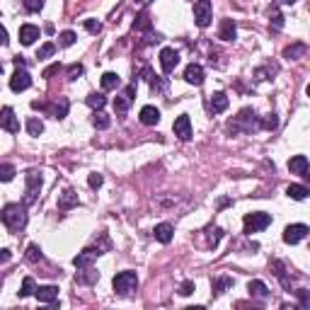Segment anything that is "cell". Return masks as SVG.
<instances>
[{"instance_id":"cell-1","label":"cell","mask_w":310,"mask_h":310,"mask_svg":"<svg viewBox=\"0 0 310 310\" xmlns=\"http://www.w3.org/2000/svg\"><path fill=\"white\" fill-rule=\"evenodd\" d=\"M0 220L10 233H19L27 226V206L25 204H8L0 211Z\"/></svg>"},{"instance_id":"cell-2","label":"cell","mask_w":310,"mask_h":310,"mask_svg":"<svg viewBox=\"0 0 310 310\" xmlns=\"http://www.w3.org/2000/svg\"><path fill=\"white\" fill-rule=\"evenodd\" d=\"M255 117H257L255 109H250V107H247V109H242L240 114H237L235 121H230L228 128L233 131V134H240V131H242V134H250L252 128H259V124H257Z\"/></svg>"},{"instance_id":"cell-3","label":"cell","mask_w":310,"mask_h":310,"mask_svg":"<svg viewBox=\"0 0 310 310\" xmlns=\"http://www.w3.org/2000/svg\"><path fill=\"white\" fill-rule=\"evenodd\" d=\"M112 286H114V291H117L119 296H131V293L136 291V286H138L136 272H119L117 276H114Z\"/></svg>"},{"instance_id":"cell-4","label":"cell","mask_w":310,"mask_h":310,"mask_svg":"<svg viewBox=\"0 0 310 310\" xmlns=\"http://www.w3.org/2000/svg\"><path fill=\"white\" fill-rule=\"evenodd\" d=\"M242 226H245V233H259V230H264L272 226V216L264 213V211H255V213H247L245 220H242Z\"/></svg>"},{"instance_id":"cell-5","label":"cell","mask_w":310,"mask_h":310,"mask_svg":"<svg viewBox=\"0 0 310 310\" xmlns=\"http://www.w3.org/2000/svg\"><path fill=\"white\" fill-rule=\"evenodd\" d=\"M25 180H27V189H25V206H29V204H34L37 194L41 192L44 180H41V172H37V170H29V172L25 174Z\"/></svg>"},{"instance_id":"cell-6","label":"cell","mask_w":310,"mask_h":310,"mask_svg":"<svg viewBox=\"0 0 310 310\" xmlns=\"http://www.w3.org/2000/svg\"><path fill=\"white\" fill-rule=\"evenodd\" d=\"M213 19V12H211V0H196L194 3V22L199 25L201 29H206Z\"/></svg>"},{"instance_id":"cell-7","label":"cell","mask_w":310,"mask_h":310,"mask_svg":"<svg viewBox=\"0 0 310 310\" xmlns=\"http://www.w3.org/2000/svg\"><path fill=\"white\" fill-rule=\"evenodd\" d=\"M308 226L305 223H293V226H286L283 230V242H289V245H296V242H301L308 237Z\"/></svg>"},{"instance_id":"cell-8","label":"cell","mask_w":310,"mask_h":310,"mask_svg":"<svg viewBox=\"0 0 310 310\" xmlns=\"http://www.w3.org/2000/svg\"><path fill=\"white\" fill-rule=\"evenodd\" d=\"M32 87V75L25 71V68H17L12 78H10V90L12 92H25Z\"/></svg>"},{"instance_id":"cell-9","label":"cell","mask_w":310,"mask_h":310,"mask_svg":"<svg viewBox=\"0 0 310 310\" xmlns=\"http://www.w3.org/2000/svg\"><path fill=\"white\" fill-rule=\"evenodd\" d=\"M102 252H104L102 247H85L82 252H78V255L73 257V264L78 267V269H82V267H92V262H95Z\"/></svg>"},{"instance_id":"cell-10","label":"cell","mask_w":310,"mask_h":310,"mask_svg":"<svg viewBox=\"0 0 310 310\" xmlns=\"http://www.w3.org/2000/svg\"><path fill=\"white\" fill-rule=\"evenodd\" d=\"M0 128H5L10 134H17L19 131V121L15 117V109L12 107H3L0 109Z\"/></svg>"},{"instance_id":"cell-11","label":"cell","mask_w":310,"mask_h":310,"mask_svg":"<svg viewBox=\"0 0 310 310\" xmlns=\"http://www.w3.org/2000/svg\"><path fill=\"white\" fill-rule=\"evenodd\" d=\"M177 63H180V54L174 51V49H163L160 51V68H163L165 75H170L177 68Z\"/></svg>"},{"instance_id":"cell-12","label":"cell","mask_w":310,"mask_h":310,"mask_svg":"<svg viewBox=\"0 0 310 310\" xmlns=\"http://www.w3.org/2000/svg\"><path fill=\"white\" fill-rule=\"evenodd\" d=\"M174 136L180 138V141H189L192 138V121L187 114H180V117L174 119Z\"/></svg>"},{"instance_id":"cell-13","label":"cell","mask_w":310,"mask_h":310,"mask_svg":"<svg viewBox=\"0 0 310 310\" xmlns=\"http://www.w3.org/2000/svg\"><path fill=\"white\" fill-rule=\"evenodd\" d=\"M134 95H136V85H128L126 90L119 95L117 100H114V109L119 112V114H124V112H128V107H131V102H134Z\"/></svg>"},{"instance_id":"cell-14","label":"cell","mask_w":310,"mask_h":310,"mask_svg":"<svg viewBox=\"0 0 310 310\" xmlns=\"http://www.w3.org/2000/svg\"><path fill=\"white\" fill-rule=\"evenodd\" d=\"M39 37H41V29L37 25H22L19 27V41H22V46H32Z\"/></svg>"},{"instance_id":"cell-15","label":"cell","mask_w":310,"mask_h":310,"mask_svg":"<svg viewBox=\"0 0 310 310\" xmlns=\"http://www.w3.org/2000/svg\"><path fill=\"white\" fill-rule=\"evenodd\" d=\"M138 119H141L143 126H155V124H160V109L153 107V104H146L141 109V114H138Z\"/></svg>"},{"instance_id":"cell-16","label":"cell","mask_w":310,"mask_h":310,"mask_svg":"<svg viewBox=\"0 0 310 310\" xmlns=\"http://www.w3.org/2000/svg\"><path fill=\"white\" fill-rule=\"evenodd\" d=\"M289 170H291V174H301V177H305L308 180V158L305 155H293L291 160H289Z\"/></svg>"},{"instance_id":"cell-17","label":"cell","mask_w":310,"mask_h":310,"mask_svg":"<svg viewBox=\"0 0 310 310\" xmlns=\"http://www.w3.org/2000/svg\"><path fill=\"white\" fill-rule=\"evenodd\" d=\"M184 80L189 85H201L204 82V68L199 63H189L184 68Z\"/></svg>"},{"instance_id":"cell-18","label":"cell","mask_w":310,"mask_h":310,"mask_svg":"<svg viewBox=\"0 0 310 310\" xmlns=\"http://www.w3.org/2000/svg\"><path fill=\"white\" fill-rule=\"evenodd\" d=\"M153 235L158 242H163V245H167V242H172V235H174V228L170 226V223H158L153 228Z\"/></svg>"},{"instance_id":"cell-19","label":"cell","mask_w":310,"mask_h":310,"mask_svg":"<svg viewBox=\"0 0 310 310\" xmlns=\"http://www.w3.org/2000/svg\"><path fill=\"white\" fill-rule=\"evenodd\" d=\"M209 109L213 114H220V112L228 109V95L226 92H213L211 95V102H209Z\"/></svg>"},{"instance_id":"cell-20","label":"cell","mask_w":310,"mask_h":310,"mask_svg":"<svg viewBox=\"0 0 310 310\" xmlns=\"http://www.w3.org/2000/svg\"><path fill=\"white\" fill-rule=\"evenodd\" d=\"M237 37V27L233 19H220V27H218V39L223 41H233Z\"/></svg>"},{"instance_id":"cell-21","label":"cell","mask_w":310,"mask_h":310,"mask_svg":"<svg viewBox=\"0 0 310 310\" xmlns=\"http://www.w3.org/2000/svg\"><path fill=\"white\" fill-rule=\"evenodd\" d=\"M34 296H37L39 303H56L58 289H56V286H39L37 291H34Z\"/></svg>"},{"instance_id":"cell-22","label":"cell","mask_w":310,"mask_h":310,"mask_svg":"<svg viewBox=\"0 0 310 310\" xmlns=\"http://www.w3.org/2000/svg\"><path fill=\"white\" fill-rule=\"evenodd\" d=\"M247 291H250V296H255V298H269V289H267L264 281H259V279H255V281L247 283Z\"/></svg>"},{"instance_id":"cell-23","label":"cell","mask_w":310,"mask_h":310,"mask_svg":"<svg viewBox=\"0 0 310 310\" xmlns=\"http://www.w3.org/2000/svg\"><path fill=\"white\" fill-rule=\"evenodd\" d=\"M73 206H78V194H75L73 189H65V192L58 196V209L68 211V209H73Z\"/></svg>"},{"instance_id":"cell-24","label":"cell","mask_w":310,"mask_h":310,"mask_svg":"<svg viewBox=\"0 0 310 310\" xmlns=\"http://www.w3.org/2000/svg\"><path fill=\"white\" fill-rule=\"evenodd\" d=\"M100 279V274L95 272L92 267H82V269H78V274H75V281L78 283H95Z\"/></svg>"},{"instance_id":"cell-25","label":"cell","mask_w":310,"mask_h":310,"mask_svg":"<svg viewBox=\"0 0 310 310\" xmlns=\"http://www.w3.org/2000/svg\"><path fill=\"white\" fill-rule=\"evenodd\" d=\"M286 194H289L291 199H296V201H305L310 192H308V187H305V184H291V187L286 189Z\"/></svg>"},{"instance_id":"cell-26","label":"cell","mask_w":310,"mask_h":310,"mask_svg":"<svg viewBox=\"0 0 310 310\" xmlns=\"http://www.w3.org/2000/svg\"><path fill=\"white\" fill-rule=\"evenodd\" d=\"M100 82H102V90H117L119 85H121V78L117 73H104Z\"/></svg>"},{"instance_id":"cell-27","label":"cell","mask_w":310,"mask_h":310,"mask_svg":"<svg viewBox=\"0 0 310 310\" xmlns=\"http://www.w3.org/2000/svg\"><path fill=\"white\" fill-rule=\"evenodd\" d=\"M27 134L29 136H41V134H44V121L37 117H29L27 119Z\"/></svg>"},{"instance_id":"cell-28","label":"cell","mask_w":310,"mask_h":310,"mask_svg":"<svg viewBox=\"0 0 310 310\" xmlns=\"http://www.w3.org/2000/svg\"><path fill=\"white\" fill-rule=\"evenodd\" d=\"M305 51H308V46L305 44H293L289 46V49H283V58H301V56H305Z\"/></svg>"},{"instance_id":"cell-29","label":"cell","mask_w":310,"mask_h":310,"mask_svg":"<svg viewBox=\"0 0 310 310\" xmlns=\"http://www.w3.org/2000/svg\"><path fill=\"white\" fill-rule=\"evenodd\" d=\"M109 117L104 114L102 109H95V114H92V126L95 128H109Z\"/></svg>"},{"instance_id":"cell-30","label":"cell","mask_w":310,"mask_h":310,"mask_svg":"<svg viewBox=\"0 0 310 310\" xmlns=\"http://www.w3.org/2000/svg\"><path fill=\"white\" fill-rule=\"evenodd\" d=\"M37 291V283L32 276H25V281H22V289H19V298H27V296H34Z\"/></svg>"},{"instance_id":"cell-31","label":"cell","mask_w":310,"mask_h":310,"mask_svg":"<svg viewBox=\"0 0 310 310\" xmlns=\"http://www.w3.org/2000/svg\"><path fill=\"white\" fill-rule=\"evenodd\" d=\"M15 174H17V170H15V165H0V182H12L15 180Z\"/></svg>"},{"instance_id":"cell-32","label":"cell","mask_w":310,"mask_h":310,"mask_svg":"<svg viewBox=\"0 0 310 310\" xmlns=\"http://www.w3.org/2000/svg\"><path fill=\"white\" fill-rule=\"evenodd\" d=\"M87 104H90L92 109H102L107 104V97L102 92H92V95H87Z\"/></svg>"},{"instance_id":"cell-33","label":"cell","mask_w":310,"mask_h":310,"mask_svg":"<svg viewBox=\"0 0 310 310\" xmlns=\"http://www.w3.org/2000/svg\"><path fill=\"white\" fill-rule=\"evenodd\" d=\"M54 54H56V44H51V41H46V44L39 46L37 58H39V61H44V58H51Z\"/></svg>"},{"instance_id":"cell-34","label":"cell","mask_w":310,"mask_h":310,"mask_svg":"<svg viewBox=\"0 0 310 310\" xmlns=\"http://www.w3.org/2000/svg\"><path fill=\"white\" fill-rule=\"evenodd\" d=\"M75 32H71V29H65V32H61L58 34V46H63V49H68V46H73L75 44Z\"/></svg>"},{"instance_id":"cell-35","label":"cell","mask_w":310,"mask_h":310,"mask_svg":"<svg viewBox=\"0 0 310 310\" xmlns=\"http://www.w3.org/2000/svg\"><path fill=\"white\" fill-rule=\"evenodd\" d=\"M230 286H233V279H230V276H220L218 281H216V286H213V293L220 296V293L226 291V289H230Z\"/></svg>"},{"instance_id":"cell-36","label":"cell","mask_w":310,"mask_h":310,"mask_svg":"<svg viewBox=\"0 0 310 310\" xmlns=\"http://www.w3.org/2000/svg\"><path fill=\"white\" fill-rule=\"evenodd\" d=\"M27 262H32V264H34V262H41V250H39L37 245L27 247Z\"/></svg>"},{"instance_id":"cell-37","label":"cell","mask_w":310,"mask_h":310,"mask_svg":"<svg viewBox=\"0 0 310 310\" xmlns=\"http://www.w3.org/2000/svg\"><path fill=\"white\" fill-rule=\"evenodd\" d=\"M82 25H85V29H87L90 34H100V32H102V25L97 22V19H85Z\"/></svg>"},{"instance_id":"cell-38","label":"cell","mask_w":310,"mask_h":310,"mask_svg":"<svg viewBox=\"0 0 310 310\" xmlns=\"http://www.w3.org/2000/svg\"><path fill=\"white\" fill-rule=\"evenodd\" d=\"M82 75V65L80 63H73L71 68H68V80H78Z\"/></svg>"},{"instance_id":"cell-39","label":"cell","mask_w":310,"mask_h":310,"mask_svg":"<svg viewBox=\"0 0 310 310\" xmlns=\"http://www.w3.org/2000/svg\"><path fill=\"white\" fill-rule=\"evenodd\" d=\"M194 291H196V283L194 281H184L182 286H180V296H192Z\"/></svg>"},{"instance_id":"cell-40","label":"cell","mask_w":310,"mask_h":310,"mask_svg":"<svg viewBox=\"0 0 310 310\" xmlns=\"http://www.w3.org/2000/svg\"><path fill=\"white\" fill-rule=\"evenodd\" d=\"M25 8L29 12H39V10L44 8V0H25Z\"/></svg>"},{"instance_id":"cell-41","label":"cell","mask_w":310,"mask_h":310,"mask_svg":"<svg viewBox=\"0 0 310 310\" xmlns=\"http://www.w3.org/2000/svg\"><path fill=\"white\" fill-rule=\"evenodd\" d=\"M220 235H223V230H220V228H213V230H209V245H211V247H216V245H218Z\"/></svg>"},{"instance_id":"cell-42","label":"cell","mask_w":310,"mask_h":310,"mask_svg":"<svg viewBox=\"0 0 310 310\" xmlns=\"http://www.w3.org/2000/svg\"><path fill=\"white\" fill-rule=\"evenodd\" d=\"M272 27L274 29H281L283 27V15L279 12V10H274V12H272Z\"/></svg>"},{"instance_id":"cell-43","label":"cell","mask_w":310,"mask_h":310,"mask_svg":"<svg viewBox=\"0 0 310 310\" xmlns=\"http://www.w3.org/2000/svg\"><path fill=\"white\" fill-rule=\"evenodd\" d=\"M102 182H104V180H102V174H97V172H95V174H90V177H87V184H90L92 189H100V187H102Z\"/></svg>"},{"instance_id":"cell-44","label":"cell","mask_w":310,"mask_h":310,"mask_svg":"<svg viewBox=\"0 0 310 310\" xmlns=\"http://www.w3.org/2000/svg\"><path fill=\"white\" fill-rule=\"evenodd\" d=\"M276 124H279V119H276V114H269V117L259 124V126H264V128H276Z\"/></svg>"},{"instance_id":"cell-45","label":"cell","mask_w":310,"mask_h":310,"mask_svg":"<svg viewBox=\"0 0 310 310\" xmlns=\"http://www.w3.org/2000/svg\"><path fill=\"white\" fill-rule=\"evenodd\" d=\"M58 71H61V63L49 65V68H46V71H44V78H51V75H56V73H58Z\"/></svg>"},{"instance_id":"cell-46","label":"cell","mask_w":310,"mask_h":310,"mask_svg":"<svg viewBox=\"0 0 310 310\" xmlns=\"http://www.w3.org/2000/svg\"><path fill=\"white\" fill-rule=\"evenodd\" d=\"M298 296H301V305H303V308H308V305H310L308 291H303V289H301V291H298Z\"/></svg>"},{"instance_id":"cell-47","label":"cell","mask_w":310,"mask_h":310,"mask_svg":"<svg viewBox=\"0 0 310 310\" xmlns=\"http://www.w3.org/2000/svg\"><path fill=\"white\" fill-rule=\"evenodd\" d=\"M8 41H10V39H8V29H5V27H3V25H0V44L5 46V44H8Z\"/></svg>"},{"instance_id":"cell-48","label":"cell","mask_w":310,"mask_h":310,"mask_svg":"<svg viewBox=\"0 0 310 310\" xmlns=\"http://www.w3.org/2000/svg\"><path fill=\"white\" fill-rule=\"evenodd\" d=\"M8 259H10V250H0V264L8 262Z\"/></svg>"},{"instance_id":"cell-49","label":"cell","mask_w":310,"mask_h":310,"mask_svg":"<svg viewBox=\"0 0 310 310\" xmlns=\"http://www.w3.org/2000/svg\"><path fill=\"white\" fill-rule=\"evenodd\" d=\"M15 65H17V68H25V58H22V56H17V58H15Z\"/></svg>"},{"instance_id":"cell-50","label":"cell","mask_w":310,"mask_h":310,"mask_svg":"<svg viewBox=\"0 0 310 310\" xmlns=\"http://www.w3.org/2000/svg\"><path fill=\"white\" fill-rule=\"evenodd\" d=\"M283 5H293V3H296V0H281Z\"/></svg>"}]
</instances>
